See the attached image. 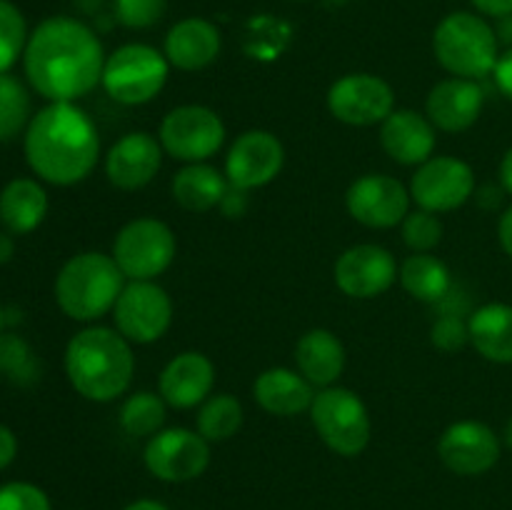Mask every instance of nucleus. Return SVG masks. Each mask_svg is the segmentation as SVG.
I'll list each match as a JSON object with an SVG mask.
<instances>
[{
  "label": "nucleus",
  "instance_id": "obj_24",
  "mask_svg": "<svg viewBox=\"0 0 512 510\" xmlns=\"http://www.w3.org/2000/svg\"><path fill=\"white\" fill-rule=\"evenodd\" d=\"M295 363L298 373H303L318 388H330L343 375L345 348L335 333L325 328H313L295 345Z\"/></svg>",
  "mask_w": 512,
  "mask_h": 510
},
{
  "label": "nucleus",
  "instance_id": "obj_8",
  "mask_svg": "<svg viewBox=\"0 0 512 510\" xmlns=\"http://www.w3.org/2000/svg\"><path fill=\"white\" fill-rule=\"evenodd\" d=\"M175 235L163 220L138 218L125 223L113 240V260L128 280H153L175 258Z\"/></svg>",
  "mask_w": 512,
  "mask_h": 510
},
{
  "label": "nucleus",
  "instance_id": "obj_27",
  "mask_svg": "<svg viewBox=\"0 0 512 510\" xmlns=\"http://www.w3.org/2000/svg\"><path fill=\"white\" fill-rule=\"evenodd\" d=\"M230 183L223 173L205 163H188L173 178V198L190 213H205L223 203Z\"/></svg>",
  "mask_w": 512,
  "mask_h": 510
},
{
  "label": "nucleus",
  "instance_id": "obj_33",
  "mask_svg": "<svg viewBox=\"0 0 512 510\" xmlns=\"http://www.w3.org/2000/svg\"><path fill=\"white\" fill-rule=\"evenodd\" d=\"M403 240L415 253H430L443 240V223L430 210H415L405 215Z\"/></svg>",
  "mask_w": 512,
  "mask_h": 510
},
{
  "label": "nucleus",
  "instance_id": "obj_17",
  "mask_svg": "<svg viewBox=\"0 0 512 510\" xmlns=\"http://www.w3.org/2000/svg\"><path fill=\"white\" fill-rule=\"evenodd\" d=\"M398 278V263L380 245H353L335 260V283L350 298L370 300L383 295Z\"/></svg>",
  "mask_w": 512,
  "mask_h": 510
},
{
  "label": "nucleus",
  "instance_id": "obj_28",
  "mask_svg": "<svg viewBox=\"0 0 512 510\" xmlns=\"http://www.w3.org/2000/svg\"><path fill=\"white\" fill-rule=\"evenodd\" d=\"M400 283L420 303H440L453 288L448 265L428 253H415L403 260Z\"/></svg>",
  "mask_w": 512,
  "mask_h": 510
},
{
  "label": "nucleus",
  "instance_id": "obj_4",
  "mask_svg": "<svg viewBox=\"0 0 512 510\" xmlns=\"http://www.w3.org/2000/svg\"><path fill=\"white\" fill-rule=\"evenodd\" d=\"M123 278L113 255H73L55 278V300L68 318L90 323L115 308L125 288Z\"/></svg>",
  "mask_w": 512,
  "mask_h": 510
},
{
  "label": "nucleus",
  "instance_id": "obj_19",
  "mask_svg": "<svg viewBox=\"0 0 512 510\" xmlns=\"http://www.w3.org/2000/svg\"><path fill=\"white\" fill-rule=\"evenodd\" d=\"M483 105V88L478 80L468 78L440 80L425 100L428 120L445 133H463V130L473 128L483 113Z\"/></svg>",
  "mask_w": 512,
  "mask_h": 510
},
{
  "label": "nucleus",
  "instance_id": "obj_39",
  "mask_svg": "<svg viewBox=\"0 0 512 510\" xmlns=\"http://www.w3.org/2000/svg\"><path fill=\"white\" fill-rule=\"evenodd\" d=\"M475 5V10L483 15H490V18H505V15H512V0H470Z\"/></svg>",
  "mask_w": 512,
  "mask_h": 510
},
{
  "label": "nucleus",
  "instance_id": "obj_9",
  "mask_svg": "<svg viewBox=\"0 0 512 510\" xmlns=\"http://www.w3.org/2000/svg\"><path fill=\"white\" fill-rule=\"evenodd\" d=\"M160 145L183 163H203L225 143V125L215 110L205 105H180L160 123Z\"/></svg>",
  "mask_w": 512,
  "mask_h": 510
},
{
  "label": "nucleus",
  "instance_id": "obj_41",
  "mask_svg": "<svg viewBox=\"0 0 512 510\" xmlns=\"http://www.w3.org/2000/svg\"><path fill=\"white\" fill-rule=\"evenodd\" d=\"M500 185H503L505 193L512 195V148L500 160Z\"/></svg>",
  "mask_w": 512,
  "mask_h": 510
},
{
  "label": "nucleus",
  "instance_id": "obj_16",
  "mask_svg": "<svg viewBox=\"0 0 512 510\" xmlns=\"http://www.w3.org/2000/svg\"><path fill=\"white\" fill-rule=\"evenodd\" d=\"M438 455L455 475H483L500 460V438L480 420H458L438 440Z\"/></svg>",
  "mask_w": 512,
  "mask_h": 510
},
{
  "label": "nucleus",
  "instance_id": "obj_31",
  "mask_svg": "<svg viewBox=\"0 0 512 510\" xmlns=\"http://www.w3.org/2000/svg\"><path fill=\"white\" fill-rule=\"evenodd\" d=\"M30 98L25 85L8 73H0V143L13 140L25 128Z\"/></svg>",
  "mask_w": 512,
  "mask_h": 510
},
{
  "label": "nucleus",
  "instance_id": "obj_23",
  "mask_svg": "<svg viewBox=\"0 0 512 510\" xmlns=\"http://www.w3.org/2000/svg\"><path fill=\"white\" fill-rule=\"evenodd\" d=\"M315 385L303 373L290 368H270L253 383V398L263 410L273 415H298L310 410L315 398Z\"/></svg>",
  "mask_w": 512,
  "mask_h": 510
},
{
  "label": "nucleus",
  "instance_id": "obj_34",
  "mask_svg": "<svg viewBox=\"0 0 512 510\" xmlns=\"http://www.w3.org/2000/svg\"><path fill=\"white\" fill-rule=\"evenodd\" d=\"M168 0H115V18L130 30H145L160 23Z\"/></svg>",
  "mask_w": 512,
  "mask_h": 510
},
{
  "label": "nucleus",
  "instance_id": "obj_3",
  "mask_svg": "<svg viewBox=\"0 0 512 510\" xmlns=\"http://www.w3.org/2000/svg\"><path fill=\"white\" fill-rule=\"evenodd\" d=\"M65 373L78 395L93 403H110L133 383V350L118 330L93 325L70 338Z\"/></svg>",
  "mask_w": 512,
  "mask_h": 510
},
{
  "label": "nucleus",
  "instance_id": "obj_12",
  "mask_svg": "<svg viewBox=\"0 0 512 510\" xmlns=\"http://www.w3.org/2000/svg\"><path fill=\"white\" fill-rule=\"evenodd\" d=\"M475 193V173L465 160L453 155H435L425 160L410 180V198L420 210L450 213L458 210Z\"/></svg>",
  "mask_w": 512,
  "mask_h": 510
},
{
  "label": "nucleus",
  "instance_id": "obj_36",
  "mask_svg": "<svg viewBox=\"0 0 512 510\" xmlns=\"http://www.w3.org/2000/svg\"><path fill=\"white\" fill-rule=\"evenodd\" d=\"M430 340L443 353H455L470 343V330L460 315H440L430 330Z\"/></svg>",
  "mask_w": 512,
  "mask_h": 510
},
{
  "label": "nucleus",
  "instance_id": "obj_30",
  "mask_svg": "<svg viewBox=\"0 0 512 510\" xmlns=\"http://www.w3.org/2000/svg\"><path fill=\"white\" fill-rule=\"evenodd\" d=\"M165 405L168 403L158 393H150V390L133 393L120 408V428L135 438L155 435L165 423Z\"/></svg>",
  "mask_w": 512,
  "mask_h": 510
},
{
  "label": "nucleus",
  "instance_id": "obj_5",
  "mask_svg": "<svg viewBox=\"0 0 512 510\" xmlns=\"http://www.w3.org/2000/svg\"><path fill=\"white\" fill-rule=\"evenodd\" d=\"M498 33L480 15L458 10L445 15L433 33V50L438 63L453 78L483 80L498 63Z\"/></svg>",
  "mask_w": 512,
  "mask_h": 510
},
{
  "label": "nucleus",
  "instance_id": "obj_42",
  "mask_svg": "<svg viewBox=\"0 0 512 510\" xmlns=\"http://www.w3.org/2000/svg\"><path fill=\"white\" fill-rule=\"evenodd\" d=\"M13 253H15L13 238H10L8 233H0V265L10 263V258H13Z\"/></svg>",
  "mask_w": 512,
  "mask_h": 510
},
{
  "label": "nucleus",
  "instance_id": "obj_25",
  "mask_svg": "<svg viewBox=\"0 0 512 510\" xmlns=\"http://www.w3.org/2000/svg\"><path fill=\"white\" fill-rule=\"evenodd\" d=\"M48 215V193L33 178H15L0 193V223L13 235L33 233Z\"/></svg>",
  "mask_w": 512,
  "mask_h": 510
},
{
  "label": "nucleus",
  "instance_id": "obj_45",
  "mask_svg": "<svg viewBox=\"0 0 512 510\" xmlns=\"http://www.w3.org/2000/svg\"><path fill=\"white\" fill-rule=\"evenodd\" d=\"M503 438H505V445H508V448L512 450V418L508 420V425H505V433H503Z\"/></svg>",
  "mask_w": 512,
  "mask_h": 510
},
{
  "label": "nucleus",
  "instance_id": "obj_13",
  "mask_svg": "<svg viewBox=\"0 0 512 510\" xmlns=\"http://www.w3.org/2000/svg\"><path fill=\"white\" fill-rule=\"evenodd\" d=\"M395 93L383 78L370 73H350L335 80L328 90V108L345 125H378L393 113Z\"/></svg>",
  "mask_w": 512,
  "mask_h": 510
},
{
  "label": "nucleus",
  "instance_id": "obj_2",
  "mask_svg": "<svg viewBox=\"0 0 512 510\" xmlns=\"http://www.w3.org/2000/svg\"><path fill=\"white\" fill-rule=\"evenodd\" d=\"M25 160L53 185H75L98 165L100 138L93 120L73 103H50L25 133Z\"/></svg>",
  "mask_w": 512,
  "mask_h": 510
},
{
  "label": "nucleus",
  "instance_id": "obj_46",
  "mask_svg": "<svg viewBox=\"0 0 512 510\" xmlns=\"http://www.w3.org/2000/svg\"><path fill=\"white\" fill-rule=\"evenodd\" d=\"M3 325H5V313H3V308H0V330H3Z\"/></svg>",
  "mask_w": 512,
  "mask_h": 510
},
{
  "label": "nucleus",
  "instance_id": "obj_20",
  "mask_svg": "<svg viewBox=\"0 0 512 510\" xmlns=\"http://www.w3.org/2000/svg\"><path fill=\"white\" fill-rule=\"evenodd\" d=\"M213 383L215 368L208 355L188 350V353L175 355L165 365L158 380V390L165 403L173 405V408L188 410L208 400Z\"/></svg>",
  "mask_w": 512,
  "mask_h": 510
},
{
  "label": "nucleus",
  "instance_id": "obj_15",
  "mask_svg": "<svg viewBox=\"0 0 512 510\" xmlns=\"http://www.w3.org/2000/svg\"><path fill=\"white\" fill-rule=\"evenodd\" d=\"M285 163L283 143L268 130H248L238 135L225 158V178L233 188H263L278 178Z\"/></svg>",
  "mask_w": 512,
  "mask_h": 510
},
{
  "label": "nucleus",
  "instance_id": "obj_10",
  "mask_svg": "<svg viewBox=\"0 0 512 510\" xmlns=\"http://www.w3.org/2000/svg\"><path fill=\"white\" fill-rule=\"evenodd\" d=\"M113 320L128 343L148 345L168 333L173 323V303L153 280H130L118 295Z\"/></svg>",
  "mask_w": 512,
  "mask_h": 510
},
{
  "label": "nucleus",
  "instance_id": "obj_7",
  "mask_svg": "<svg viewBox=\"0 0 512 510\" xmlns=\"http://www.w3.org/2000/svg\"><path fill=\"white\" fill-rule=\"evenodd\" d=\"M310 420L333 453L343 458L360 455L370 443V415L363 400L348 388L330 385L315 393Z\"/></svg>",
  "mask_w": 512,
  "mask_h": 510
},
{
  "label": "nucleus",
  "instance_id": "obj_38",
  "mask_svg": "<svg viewBox=\"0 0 512 510\" xmlns=\"http://www.w3.org/2000/svg\"><path fill=\"white\" fill-rule=\"evenodd\" d=\"M15 455H18V440H15L13 430L0 425V470L8 468Z\"/></svg>",
  "mask_w": 512,
  "mask_h": 510
},
{
  "label": "nucleus",
  "instance_id": "obj_40",
  "mask_svg": "<svg viewBox=\"0 0 512 510\" xmlns=\"http://www.w3.org/2000/svg\"><path fill=\"white\" fill-rule=\"evenodd\" d=\"M498 240L503 245L505 253L512 258V205L500 215V223H498Z\"/></svg>",
  "mask_w": 512,
  "mask_h": 510
},
{
  "label": "nucleus",
  "instance_id": "obj_22",
  "mask_svg": "<svg viewBox=\"0 0 512 510\" xmlns=\"http://www.w3.org/2000/svg\"><path fill=\"white\" fill-rule=\"evenodd\" d=\"M220 30L205 18H185L165 35V58L173 68L193 73L208 68L220 55Z\"/></svg>",
  "mask_w": 512,
  "mask_h": 510
},
{
  "label": "nucleus",
  "instance_id": "obj_6",
  "mask_svg": "<svg viewBox=\"0 0 512 510\" xmlns=\"http://www.w3.org/2000/svg\"><path fill=\"white\" fill-rule=\"evenodd\" d=\"M170 63L163 53L145 43L120 45L105 58L103 88L123 105H143L163 90Z\"/></svg>",
  "mask_w": 512,
  "mask_h": 510
},
{
  "label": "nucleus",
  "instance_id": "obj_43",
  "mask_svg": "<svg viewBox=\"0 0 512 510\" xmlns=\"http://www.w3.org/2000/svg\"><path fill=\"white\" fill-rule=\"evenodd\" d=\"M498 40L500 43H508L512 48V15H505V18H500V25H498Z\"/></svg>",
  "mask_w": 512,
  "mask_h": 510
},
{
  "label": "nucleus",
  "instance_id": "obj_1",
  "mask_svg": "<svg viewBox=\"0 0 512 510\" xmlns=\"http://www.w3.org/2000/svg\"><path fill=\"white\" fill-rule=\"evenodd\" d=\"M23 68L35 93L50 103H73L103 80V43L80 20L53 15L30 33Z\"/></svg>",
  "mask_w": 512,
  "mask_h": 510
},
{
  "label": "nucleus",
  "instance_id": "obj_44",
  "mask_svg": "<svg viewBox=\"0 0 512 510\" xmlns=\"http://www.w3.org/2000/svg\"><path fill=\"white\" fill-rule=\"evenodd\" d=\"M125 510H168L163 503H158V500H150V498H143V500H135V503H130Z\"/></svg>",
  "mask_w": 512,
  "mask_h": 510
},
{
  "label": "nucleus",
  "instance_id": "obj_18",
  "mask_svg": "<svg viewBox=\"0 0 512 510\" xmlns=\"http://www.w3.org/2000/svg\"><path fill=\"white\" fill-rule=\"evenodd\" d=\"M163 145L150 133H128L105 155V175L120 190L145 188L158 175Z\"/></svg>",
  "mask_w": 512,
  "mask_h": 510
},
{
  "label": "nucleus",
  "instance_id": "obj_37",
  "mask_svg": "<svg viewBox=\"0 0 512 510\" xmlns=\"http://www.w3.org/2000/svg\"><path fill=\"white\" fill-rule=\"evenodd\" d=\"M493 75H495V83H498L500 93H503L508 100H512V48L505 50V53H500Z\"/></svg>",
  "mask_w": 512,
  "mask_h": 510
},
{
  "label": "nucleus",
  "instance_id": "obj_21",
  "mask_svg": "<svg viewBox=\"0 0 512 510\" xmlns=\"http://www.w3.org/2000/svg\"><path fill=\"white\" fill-rule=\"evenodd\" d=\"M380 145L400 165H423L433 158L435 125L415 110H393L380 123Z\"/></svg>",
  "mask_w": 512,
  "mask_h": 510
},
{
  "label": "nucleus",
  "instance_id": "obj_14",
  "mask_svg": "<svg viewBox=\"0 0 512 510\" xmlns=\"http://www.w3.org/2000/svg\"><path fill=\"white\" fill-rule=\"evenodd\" d=\"M348 213L368 228H395L410 208V190L398 178L368 173L355 180L345 193Z\"/></svg>",
  "mask_w": 512,
  "mask_h": 510
},
{
  "label": "nucleus",
  "instance_id": "obj_29",
  "mask_svg": "<svg viewBox=\"0 0 512 510\" xmlns=\"http://www.w3.org/2000/svg\"><path fill=\"white\" fill-rule=\"evenodd\" d=\"M243 425V405L238 398L228 393L210 395L198 410V433L208 443H220V440L233 438Z\"/></svg>",
  "mask_w": 512,
  "mask_h": 510
},
{
  "label": "nucleus",
  "instance_id": "obj_32",
  "mask_svg": "<svg viewBox=\"0 0 512 510\" xmlns=\"http://www.w3.org/2000/svg\"><path fill=\"white\" fill-rule=\"evenodd\" d=\"M28 45V25L18 5L0 0V73H8Z\"/></svg>",
  "mask_w": 512,
  "mask_h": 510
},
{
  "label": "nucleus",
  "instance_id": "obj_11",
  "mask_svg": "<svg viewBox=\"0 0 512 510\" xmlns=\"http://www.w3.org/2000/svg\"><path fill=\"white\" fill-rule=\"evenodd\" d=\"M145 468L165 483H188L200 478L210 465V445L188 428H168L150 435L143 450Z\"/></svg>",
  "mask_w": 512,
  "mask_h": 510
},
{
  "label": "nucleus",
  "instance_id": "obj_26",
  "mask_svg": "<svg viewBox=\"0 0 512 510\" xmlns=\"http://www.w3.org/2000/svg\"><path fill=\"white\" fill-rule=\"evenodd\" d=\"M470 343L490 363H512V305L488 303L468 318Z\"/></svg>",
  "mask_w": 512,
  "mask_h": 510
},
{
  "label": "nucleus",
  "instance_id": "obj_35",
  "mask_svg": "<svg viewBox=\"0 0 512 510\" xmlns=\"http://www.w3.org/2000/svg\"><path fill=\"white\" fill-rule=\"evenodd\" d=\"M0 510H53L43 488L23 480L0 485Z\"/></svg>",
  "mask_w": 512,
  "mask_h": 510
}]
</instances>
